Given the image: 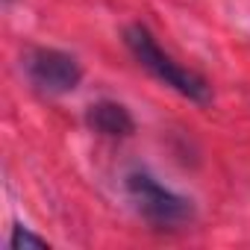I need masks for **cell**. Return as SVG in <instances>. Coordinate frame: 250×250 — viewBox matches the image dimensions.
<instances>
[{"mask_svg":"<svg viewBox=\"0 0 250 250\" xmlns=\"http://www.w3.org/2000/svg\"><path fill=\"white\" fill-rule=\"evenodd\" d=\"M127 197L136 206V212L156 229H183L194 218L191 200L162 186L147 171L127 174Z\"/></svg>","mask_w":250,"mask_h":250,"instance_id":"2","label":"cell"},{"mask_svg":"<svg viewBox=\"0 0 250 250\" xmlns=\"http://www.w3.org/2000/svg\"><path fill=\"white\" fill-rule=\"evenodd\" d=\"M6 3H9V0H6Z\"/></svg>","mask_w":250,"mask_h":250,"instance_id":"6","label":"cell"},{"mask_svg":"<svg viewBox=\"0 0 250 250\" xmlns=\"http://www.w3.org/2000/svg\"><path fill=\"white\" fill-rule=\"evenodd\" d=\"M24 74L30 85L42 94H71L83 80V65L77 56L56 47H33L24 56Z\"/></svg>","mask_w":250,"mask_h":250,"instance_id":"3","label":"cell"},{"mask_svg":"<svg viewBox=\"0 0 250 250\" xmlns=\"http://www.w3.org/2000/svg\"><path fill=\"white\" fill-rule=\"evenodd\" d=\"M24 247H47V241L24 227H15L12 235H9V250H24Z\"/></svg>","mask_w":250,"mask_h":250,"instance_id":"5","label":"cell"},{"mask_svg":"<svg viewBox=\"0 0 250 250\" xmlns=\"http://www.w3.org/2000/svg\"><path fill=\"white\" fill-rule=\"evenodd\" d=\"M85 121H88V127L106 139H127L133 136L136 130V121L133 115L124 109L121 103L115 100H100V103H91L88 112H85Z\"/></svg>","mask_w":250,"mask_h":250,"instance_id":"4","label":"cell"},{"mask_svg":"<svg viewBox=\"0 0 250 250\" xmlns=\"http://www.w3.org/2000/svg\"><path fill=\"white\" fill-rule=\"evenodd\" d=\"M124 42H127V50L133 53V59H136L153 80H159L162 85L174 88L177 94H183L186 100H191V103H197V106L212 103V88H209V83H206L200 74H194L191 68L180 65L171 53H165L147 27H142V24L127 27Z\"/></svg>","mask_w":250,"mask_h":250,"instance_id":"1","label":"cell"}]
</instances>
